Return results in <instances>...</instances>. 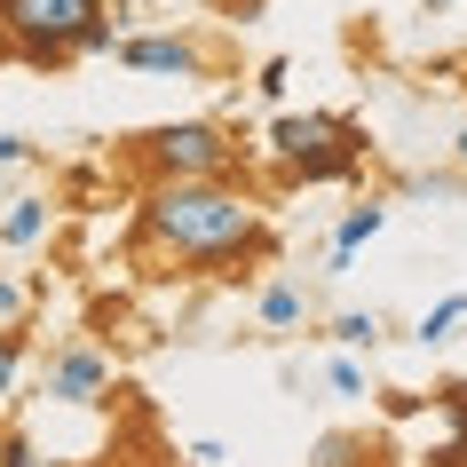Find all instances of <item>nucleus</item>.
Returning <instances> with one entry per match:
<instances>
[{"label": "nucleus", "instance_id": "0eeeda50", "mask_svg": "<svg viewBox=\"0 0 467 467\" xmlns=\"http://www.w3.org/2000/svg\"><path fill=\"white\" fill-rule=\"evenodd\" d=\"M380 230H389V206H380V198H365V206H348V214H341V230H333V246H325V270H333V277H348L357 246H372Z\"/></svg>", "mask_w": 467, "mask_h": 467}, {"label": "nucleus", "instance_id": "f8f14e48", "mask_svg": "<svg viewBox=\"0 0 467 467\" xmlns=\"http://www.w3.org/2000/svg\"><path fill=\"white\" fill-rule=\"evenodd\" d=\"M333 341L372 357V348H380V317H372V309H341V317H333Z\"/></svg>", "mask_w": 467, "mask_h": 467}, {"label": "nucleus", "instance_id": "7ed1b4c3", "mask_svg": "<svg viewBox=\"0 0 467 467\" xmlns=\"http://www.w3.org/2000/svg\"><path fill=\"white\" fill-rule=\"evenodd\" d=\"M143 167L150 182H206V174L238 167V135L222 119H167L143 135Z\"/></svg>", "mask_w": 467, "mask_h": 467}, {"label": "nucleus", "instance_id": "f3484780", "mask_svg": "<svg viewBox=\"0 0 467 467\" xmlns=\"http://www.w3.org/2000/svg\"><path fill=\"white\" fill-rule=\"evenodd\" d=\"M325 389H333V396H365V372H357V357H333V365H325Z\"/></svg>", "mask_w": 467, "mask_h": 467}, {"label": "nucleus", "instance_id": "393cba45", "mask_svg": "<svg viewBox=\"0 0 467 467\" xmlns=\"http://www.w3.org/2000/svg\"><path fill=\"white\" fill-rule=\"evenodd\" d=\"M88 467H111V460H88Z\"/></svg>", "mask_w": 467, "mask_h": 467}, {"label": "nucleus", "instance_id": "6ab92c4d", "mask_svg": "<svg viewBox=\"0 0 467 467\" xmlns=\"http://www.w3.org/2000/svg\"><path fill=\"white\" fill-rule=\"evenodd\" d=\"M254 88H262V96H270V103L285 96V56H270V64H262V79H254Z\"/></svg>", "mask_w": 467, "mask_h": 467}, {"label": "nucleus", "instance_id": "6e6552de", "mask_svg": "<svg viewBox=\"0 0 467 467\" xmlns=\"http://www.w3.org/2000/svg\"><path fill=\"white\" fill-rule=\"evenodd\" d=\"M254 317L270 325V333H301V325H309V294H301V277H270V285L254 294Z\"/></svg>", "mask_w": 467, "mask_h": 467}, {"label": "nucleus", "instance_id": "4be33fe9", "mask_svg": "<svg viewBox=\"0 0 467 467\" xmlns=\"http://www.w3.org/2000/svg\"><path fill=\"white\" fill-rule=\"evenodd\" d=\"M103 8H159V0H103Z\"/></svg>", "mask_w": 467, "mask_h": 467}, {"label": "nucleus", "instance_id": "2eb2a0df", "mask_svg": "<svg viewBox=\"0 0 467 467\" xmlns=\"http://www.w3.org/2000/svg\"><path fill=\"white\" fill-rule=\"evenodd\" d=\"M0 467H56V460L25 436V428H0Z\"/></svg>", "mask_w": 467, "mask_h": 467}, {"label": "nucleus", "instance_id": "f03ea898", "mask_svg": "<svg viewBox=\"0 0 467 467\" xmlns=\"http://www.w3.org/2000/svg\"><path fill=\"white\" fill-rule=\"evenodd\" d=\"M365 127L348 111H277L270 119V159L285 182L317 191V182H357L365 174Z\"/></svg>", "mask_w": 467, "mask_h": 467}, {"label": "nucleus", "instance_id": "dca6fc26", "mask_svg": "<svg viewBox=\"0 0 467 467\" xmlns=\"http://www.w3.org/2000/svg\"><path fill=\"white\" fill-rule=\"evenodd\" d=\"M436 404H443V420H451V436L467 443V380H443V389H436Z\"/></svg>", "mask_w": 467, "mask_h": 467}, {"label": "nucleus", "instance_id": "ddd939ff", "mask_svg": "<svg viewBox=\"0 0 467 467\" xmlns=\"http://www.w3.org/2000/svg\"><path fill=\"white\" fill-rule=\"evenodd\" d=\"M111 48H119V16H111V8H96V16H88V25H79L72 56H111Z\"/></svg>", "mask_w": 467, "mask_h": 467}, {"label": "nucleus", "instance_id": "20e7f679", "mask_svg": "<svg viewBox=\"0 0 467 467\" xmlns=\"http://www.w3.org/2000/svg\"><path fill=\"white\" fill-rule=\"evenodd\" d=\"M96 8L103 0H0L8 56H16V64H40V72L72 64V40H79V25H88Z\"/></svg>", "mask_w": 467, "mask_h": 467}, {"label": "nucleus", "instance_id": "9b49d317", "mask_svg": "<svg viewBox=\"0 0 467 467\" xmlns=\"http://www.w3.org/2000/svg\"><path fill=\"white\" fill-rule=\"evenodd\" d=\"M460 325H467V294H443L436 309H420V325H412V333H420V341H451Z\"/></svg>", "mask_w": 467, "mask_h": 467}, {"label": "nucleus", "instance_id": "b1692460", "mask_svg": "<svg viewBox=\"0 0 467 467\" xmlns=\"http://www.w3.org/2000/svg\"><path fill=\"white\" fill-rule=\"evenodd\" d=\"M420 8H460V0H420Z\"/></svg>", "mask_w": 467, "mask_h": 467}, {"label": "nucleus", "instance_id": "423d86ee", "mask_svg": "<svg viewBox=\"0 0 467 467\" xmlns=\"http://www.w3.org/2000/svg\"><path fill=\"white\" fill-rule=\"evenodd\" d=\"M127 72L143 79H206V48L182 40V32H119V48H111Z\"/></svg>", "mask_w": 467, "mask_h": 467}, {"label": "nucleus", "instance_id": "1a4fd4ad", "mask_svg": "<svg viewBox=\"0 0 467 467\" xmlns=\"http://www.w3.org/2000/svg\"><path fill=\"white\" fill-rule=\"evenodd\" d=\"M48 198H0V246L8 254H25V246H40L48 238Z\"/></svg>", "mask_w": 467, "mask_h": 467}, {"label": "nucleus", "instance_id": "aec40b11", "mask_svg": "<svg viewBox=\"0 0 467 467\" xmlns=\"http://www.w3.org/2000/svg\"><path fill=\"white\" fill-rule=\"evenodd\" d=\"M451 191H460L451 174H412V198H451Z\"/></svg>", "mask_w": 467, "mask_h": 467}, {"label": "nucleus", "instance_id": "4468645a", "mask_svg": "<svg viewBox=\"0 0 467 467\" xmlns=\"http://www.w3.org/2000/svg\"><path fill=\"white\" fill-rule=\"evenodd\" d=\"M309 467H365V436H348V428L317 436V460H309Z\"/></svg>", "mask_w": 467, "mask_h": 467}, {"label": "nucleus", "instance_id": "412c9836", "mask_svg": "<svg viewBox=\"0 0 467 467\" xmlns=\"http://www.w3.org/2000/svg\"><path fill=\"white\" fill-rule=\"evenodd\" d=\"M25 159H32V143H25V135H0V167H25Z\"/></svg>", "mask_w": 467, "mask_h": 467}, {"label": "nucleus", "instance_id": "5701e85b", "mask_svg": "<svg viewBox=\"0 0 467 467\" xmlns=\"http://www.w3.org/2000/svg\"><path fill=\"white\" fill-rule=\"evenodd\" d=\"M451 150H460V167H467V127H460V135H451Z\"/></svg>", "mask_w": 467, "mask_h": 467}, {"label": "nucleus", "instance_id": "a211bd4d", "mask_svg": "<svg viewBox=\"0 0 467 467\" xmlns=\"http://www.w3.org/2000/svg\"><path fill=\"white\" fill-rule=\"evenodd\" d=\"M16 317H25V285L0 270V325H16Z\"/></svg>", "mask_w": 467, "mask_h": 467}, {"label": "nucleus", "instance_id": "39448f33", "mask_svg": "<svg viewBox=\"0 0 467 467\" xmlns=\"http://www.w3.org/2000/svg\"><path fill=\"white\" fill-rule=\"evenodd\" d=\"M40 396L48 404H111V357H103L96 341H64L48 348V372H40Z\"/></svg>", "mask_w": 467, "mask_h": 467}, {"label": "nucleus", "instance_id": "9d476101", "mask_svg": "<svg viewBox=\"0 0 467 467\" xmlns=\"http://www.w3.org/2000/svg\"><path fill=\"white\" fill-rule=\"evenodd\" d=\"M25 333H8V325H0V412H8V404H16V389H25Z\"/></svg>", "mask_w": 467, "mask_h": 467}, {"label": "nucleus", "instance_id": "f257e3e1", "mask_svg": "<svg viewBox=\"0 0 467 467\" xmlns=\"http://www.w3.org/2000/svg\"><path fill=\"white\" fill-rule=\"evenodd\" d=\"M135 254H167L174 277H238L246 262L277 254V230L230 174L150 182L143 206H135Z\"/></svg>", "mask_w": 467, "mask_h": 467}]
</instances>
